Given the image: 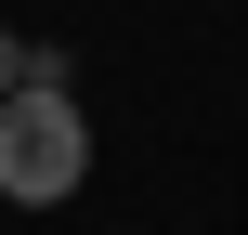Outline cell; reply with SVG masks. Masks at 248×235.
<instances>
[{
  "mask_svg": "<svg viewBox=\"0 0 248 235\" xmlns=\"http://www.w3.org/2000/svg\"><path fill=\"white\" fill-rule=\"evenodd\" d=\"M92 183V118L65 78H13L0 92V209H65Z\"/></svg>",
  "mask_w": 248,
  "mask_h": 235,
  "instance_id": "cell-1",
  "label": "cell"
},
{
  "mask_svg": "<svg viewBox=\"0 0 248 235\" xmlns=\"http://www.w3.org/2000/svg\"><path fill=\"white\" fill-rule=\"evenodd\" d=\"M13 78H65V65H52V52H26V39L0 26V92H13Z\"/></svg>",
  "mask_w": 248,
  "mask_h": 235,
  "instance_id": "cell-2",
  "label": "cell"
}]
</instances>
